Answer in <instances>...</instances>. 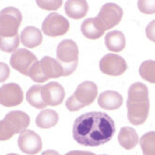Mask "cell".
I'll list each match as a JSON object with an SVG mask.
<instances>
[{"label": "cell", "instance_id": "obj_12", "mask_svg": "<svg viewBox=\"0 0 155 155\" xmlns=\"http://www.w3.org/2000/svg\"><path fill=\"white\" fill-rule=\"evenodd\" d=\"M18 146L23 153L35 155L42 149V140L36 132L26 129L19 136Z\"/></svg>", "mask_w": 155, "mask_h": 155}, {"label": "cell", "instance_id": "obj_21", "mask_svg": "<svg viewBox=\"0 0 155 155\" xmlns=\"http://www.w3.org/2000/svg\"><path fill=\"white\" fill-rule=\"evenodd\" d=\"M80 30L84 36L92 40L100 38L104 35V32L97 25L94 18H89L83 21V22L81 23Z\"/></svg>", "mask_w": 155, "mask_h": 155}, {"label": "cell", "instance_id": "obj_17", "mask_svg": "<svg viewBox=\"0 0 155 155\" xmlns=\"http://www.w3.org/2000/svg\"><path fill=\"white\" fill-rule=\"evenodd\" d=\"M22 43L28 48H34L42 43V34L39 29L34 26H27L22 31L21 37Z\"/></svg>", "mask_w": 155, "mask_h": 155}, {"label": "cell", "instance_id": "obj_26", "mask_svg": "<svg viewBox=\"0 0 155 155\" xmlns=\"http://www.w3.org/2000/svg\"><path fill=\"white\" fill-rule=\"evenodd\" d=\"M15 134V131L12 129L10 124L5 119L0 121V141L9 140Z\"/></svg>", "mask_w": 155, "mask_h": 155}, {"label": "cell", "instance_id": "obj_32", "mask_svg": "<svg viewBox=\"0 0 155 155\" xmlns=\"http://www.w3.org/2000/svg\"><path fill=\"white\" fill-rule=\"evenodd\" d=\"M41 155H61L59 152H57L56 150H45L41 153Z\"/></svg>", "mask_w": 155, "mask_h": 155}, {"label": "cell", "instance_id": "obj_7", "mask_svg": "<svg viewBox=\"0 0 155 155\" xmlns=\"http://www.w3.org/2000/svg\"><path fill=\"white\" fill-rule=\"evenodd\" d=\"M123 10L115 3H107L103 5L98 15L94 18L97 25L105 33V31L118 25L122 18Z\"/></svg>", "mask_w": 155, "mask_h": 155}, {"label": "cell", "instance_id": "obj_9", "mask_svg": "<svg viewBox=\"0 0 155 155\" xmlns=\"http://www.w3.org/2000/svg\"><path fill=\"white\" fill-rule=\"evenodd\" d=\"M42 32L48 36H61L69 30V21L60 14L53 12L45 18L41 26Z\"/></svg>", "mask_w": 155, "mask_h": 155}, {"label": "cell", "instance_id": "obj_8", "mask_svg": "<svg viewBox=\"0 0 155 155\" xmlns=\"http://www.w3.org/2000/svg\"><path fill=\"white\" fill-rule=\"evenodd\" d=\"M37 58L29 50L19 48L10 57V66L23 75L29 76V73L37 62Z\"/></svg>", "mask_w": 155, "mask_h": 155}, {"label": "cell", "instance_id": "obj_4", "mask_svg": "<svg viewBox=\"0 0 155 155\" xmlns=\"http://www.w3.org/2000/svg\"><path fill=\"white\" fill-rule=\"evenodd\" d=\"M97 96V86L92 81H85L79 84L74 94L69 97L65 106L70 111H77L91 105Z\"/></svg>", "mask_w": 155, "mask_h": 155}, {"label": "cell", "instance_id": "obj_24", "mask_svg": "<svg viewBox=\"0 0 155 155\" xmlns=\"http://www.w3.org/2000/svg\"><path fill=\"white\" fill-rule=\"evenodd\" d=\"M139 74L142 79L155 84V61H145L139 67Z\"/></svg>", "mask_w": 155, "mask_h": 155}, {"label": "cell", "instance_id": "obj_16", "mask_svg": "<svg viewBox=\"0 0 155 155\" xmlns=\"http://www.w3.org/2000/svg\"><path fill=\"white\" fill-rule=\"evenodd\" d=\"M88 8V3L84 0H68L65 4L66 15L74 20H79L85 17Z\"/></svg>", "mask_w": 155, "mask_h": 155}, {"label": "cell", "instance_id": "obj_33", "mask_svg": "<svg viewBox=\"0 0 155 155\" xmlns=\"http://www.w3.org/2000/svg\"><path fill=\"white\" fill-rule=\"evenodd\" d=\"M7 155H18V154H16V153H9Z\"/></svg>", "mask_w": 155, "mask_h": 155}, {"label": "cell", "instance_id": "obj_34", "mask_svg": "<svg viewBox=\"0 0 155 155\" xmlns=\"http://www.w3.org/2000/svg\"><path fill=\"white\" fill-rule=\"evenodd\" d=\"M102 155H105V154H102Z\"/></svg>", "mask_w": 155, "mask_h": 155}, {"label": "cell", "instance_id": "obj_14", "mask_svg": "<svg viewBox=\"0 0 155 155\" xmlns=\"http://www.w3.org/2000/svg\"><path fill=\"white\" fill-rule=\"evenodd\" d=\"M15 131V133H23L30 124V117L22 110H12L4 118Z\"/></svg>", "mask_w": 155, "mask_h": 155}, {"label": "cell", "instance_id": "obj_18", "mask_svg": "<svg viewBox=\"0 0 155 155\" xmlns=\"http://www.w3.org/2000/svg\"><path fill=\"white\" fill-rule=\"evenodd\" d=\"M105 44L108 50L115 53L121 52L126 44L125 36L120 31L108 32L105 36Z\"/></svg>", "mask_w": 155, "mask_h": 155}, {"label": "cell", "instance_id": "obj_20", "mask_svg": "<svg viewBox=\"0 0 155 155\" xmlns=\"http://www.w3.org/2000/svg\"><path fill=\"white\" fill-rule=\"evenodd\" d=\"M59 121V115L55 110H44L40 111L36 118V124L40 128L49 129L57 124Z\"/></svg>", "mask_w": 155, "mask_h": 155}, {"label": "cell", "instance_id": "obj_28", "mask_svg": "<svg viewBox=\"0 0 155 155\" xmlns=\"http://www.w3.org/2000/svg\"><path fill=\"white\" fill-rule=\"evenodd\" d=\"M37 6L45 10H56L58 9L62 6V1L58 0V1H37Z\"/></svg>", "mask_w": 155, "mask_h": 155}, {"label": "cell", "instance_id": "obj_27", "mask_svg": "<svg viewBox=\"0 0 155 155\" xmlns=\"http://www.w3.org/2000/svg\"><path fill=\"white\" fill-rule=\"evenodd\" d=\"M137 7L142 13H155V1H143V0H140V1L137 2Z\"/></svg>", "mask_w": 155, "mask_h": 155}, {"label": "cell", "instance_id": "obj_1", "mask_svg": "<svg viewBox=\"0 0 155 155\" xmlns=\"http://www.w3.org/2000/svg\"><path fill=\"white\" fill-rule=\"evenodd\" d=\"M116 132L115 123L105 112L92 111L79 116L73 124L76 141L87 147H96L110 141Z\"/></svg>", "mask_w": 155, "mask_h": 155}, {"label": "cell", "instance_id": "obj_29", "mask_svg": "<svg viewBox=\"0 0 155 155\" xmlns=\"http://www.w3.org/2000/svg\"><path fill=\"white\" fill-rule=\"evenodd\" d=\"M10 74V69L8 64L0 62V83L5 82Z\"/></svg>", "mask_w": 155, "mask_h": 155}, {"label": "cell", "instance_id": "obj_13", "mask_svg": "<svg viewBox=\"0 0 155 155\" xmlns=\"http://www.w3.org/2000/svg\"><path fill=\"white\" fill-rule=\"evenodd\" d=\"M65 96L64 87L57 82H51L42 86V97L47 106L60 105Z\"/></svg>", "mask_w": 155, "mask_h": 155}, {"label": "cell", "instance_id": "obj_5", "mask_svg": "<svg viewBox=\"0 0 155 155\" xmlns=\"http://www.w3.org/2000/svg\"><path fill=\"white\" fill-rule=\"evenodd\" d=\"M57 61L65 70V76L75 72L79 62V48L73 40L65 39L61 41L56 48Z\"/></svg>", "mask_w": 155, "mask_h": 155}, {"label": "cell", "instance_id": "obj_11", "mask_svg": "<svg viewBox=\"0 0 155 155\" xmlns=\"http://www.w3.org/2000/svg\"><path fill=\"white\" fill-rule=\"evenodd\" d=\"M23 101V92L18 84H5L0 87V104L5 107H15Z\"/></svg>", "mask_w": 155, "mask_h": 155}, {"label": "cell", "instance_id": "obj_15", "mask_svg": "<svg viewBox=\"0 0 155 155\" xmlns=\"http://www.w3.org/2000/svg\"><path fill=\"white\" fill-rule=\"evenodd\" d=\"M123 103L122 95L113 90H107L98 97V105L104 110H113L119 109Z\"/></svg>", "mask_w": 155, "mask_h": 155}, {"label": "cell", "instance_id": "obj_3", "mask_svg": "<svg viewBox=\"0 0 155 155\" xmlns=\"http://www.w3.org/2000/svg\"><path fill=\"white\" fill-rule=\"evenodd\" d=\"M65 76L63 66L51 57H43L37 61L29 73V77L36 83H44L51 78Z\"/></svg>", "mask_w": 155, "mask_h": 155}, {"label": "cell", "instance_id": "obj_31", "mask_svg": "<svg viewBox=\"0 0 155 155\" xmlns=\"http://www.w3.org/2000/svg\"><path fill=\"white\" fill-rule=\"evenodd\" d=\"M65 155H95L94 153L89 151H81V150H72L65 153Z\"/></svg>", "mask_w": 155, "mask_h": 155}, {"label": "cell", "instance_id": "obj_25", "mask_svg": "<svg viewBox=\"0 0 155 155\" xmlns=\"http://www.w3.org/2000/svg\"><path fill=\"white\" fill-rule=\"evenodd\" d=\"M20 44V37L19 35L4 37L0 35V50L6 53L15 52Z\"/></svg>", "mask_w": 155, "mask_h": 155}, {"label": "cell", "instance_id": "obj_19", "mask_svg": "<svg viewBox=\"0 0 155 155\" xmlns=\"http://www.w3.org/2000/svg\"><path fill=\"white\" fill-rule=\"evenodd\" d=\"M118 140L122 148L125 150H132L138 143V136L134 128L125 126L120 130Z\"/></svg>", "mask_w": 155, "mask_h": 155}, {"label": "cell", "instance_id": "obj_6", "mask_svg": "<svg viewBox=\"0 0 155 155\" xmlns=\"http://www.w3.org/2000/svg\"><path fill=\"white\" fill-rule=\"evenodd\" d=\"M22 13L13 7H7L0 11V35L4 37L15 36L22 23Z\"/></svg>", "mask_w": 155, "mask_h": 155}, {"label": "cell", "instance_id": "obj_22", "mask_svg": "<svg viewBox=\"0 0 155 155\" xmlns=\"http://www.w3.org/2000/svg\"><path fill=\"white\" fill-rule=\"evenodd\" d=\"M26 101L31 106L37 109H44L47 105L42 97V86L35 84L26 92Z\"/></svg>", "mask_w": 155, "mask_h": 155}, {"label": "cell", "instance_id": "obj_30", "mask_svg": "<svg viewBox=\"0 0 155 155\" xmlns=\"http://www.w3.org/2000/svg\"><path fill=\"white\" fill-rule=\"evenodd\" d=\"M146 35L150 41L155 42V20L148 24L146 28Z\"/></svg>", "mask_w": 155, "mask_h": 155}, {"label": "cell", "instance_id": "obj_23", "mask_svg": "<svg viewBox=\"0 0 155 155\" xmlns=\"http://www.w3.org/2000/svg\"><path fill=\"white\" fill-rule=\"evenodd\" d=\"M139 143L143 155H155V131H150L143 135Z\"/></svg>", "mask_w": 155, "mask_h": 155}, {"label": "cell", "instance_id": "obj_10", "mask_svg": "<svg viewBox=\"0 0 155 155\" xmlns=\"http://www.w3.org/2000/svg\"><path fill=\"white\" fill-rule=\"evenodd\" d=\"M99 68L100 71L107 75L120 76L127 70V63L117 54H107L100 60Z\"/></svg>", "mask_w": 155, "mask_h": 155}, {"label": "cell", "instance_id": "obj_2", "mask_svg": "<svg viewBox=\"0 0 155 155\" xmlns=\"http://www.w3.org/2000/svg\"><path fill=\"white\" fill-rule=\"evenodd\" d=\"M150 98L149 89L142 83H135L128 89L127 118L134 125L145 123L149 116Z\"/></svg>", "mask_w": 155, "mask_h": 155}]
</instances>
